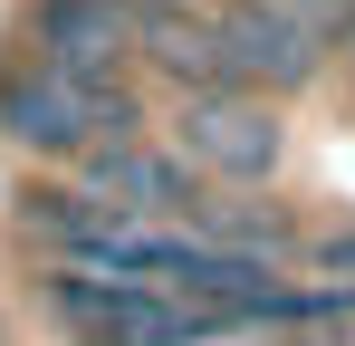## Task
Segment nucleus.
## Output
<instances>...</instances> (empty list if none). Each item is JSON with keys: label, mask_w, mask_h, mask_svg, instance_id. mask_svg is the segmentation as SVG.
<instances>
[{"label": "nucleus", "mask_w": 355, "mask_h": 346, "mask_svg": "<svg viewBox=\"0 0 355 346\" xmlns=\"http://www.w3.org/2000/svg\"><path fill=\"white\" fill-rule=\"evenodd\" d=\"M0 135L19 154L77 164L87 145L135 135V77H77V67H49V58H10L0 67Z\"/></svg>", "instance_id": "f257e3e1"}, {"label": "nucleus", "mask_w": 355, "mask_h": 346, "mask_svg": "<svg viewBox=\"0 0 355 346\" xmlns=\"http://www.w3.org/2000/svg\"><path fill=\"white\" fill-rule=\"evenodd\" d=\"M173 154L202 183H269L279 173V115H269V97H240V87H192Z\"/></svg>", "instance_id": "f03ea898"}, {"label": "nucleus", "mask_w": 355, "mask_h": 346, "mask_svg": "<svg viewBox=\"0 0 355 346\" xmlns=\"http://www.w3.org/2000/svg\"><path fill=\"white\" fill-rule=\"evenodd\" d=\"M259 346H288V337H259Z\"/></svg>", "instance_id": "7ed1b4c3"}]
</instances>
